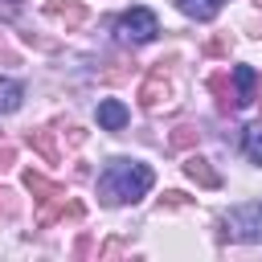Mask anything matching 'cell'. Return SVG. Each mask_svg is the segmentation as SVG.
Masks as SVG:
<instances>
[{
  "label": "cell",
  "instance_id": "obj_1",
  "mask_svg": "<svg viewBox=\"0 0 262 262\" xmlns=\"http://www.w3.org/2000/svg\"><path fill=\"white\" fill-rule=\"evenodd\" d=\"M156 184V172L143 160H111L98 172V201L102 205H135Z\"/></svg>",
  "mask_w": 262,
  "mask_h": 262
},
{
  "label": "cell",
  "instance_id": "obj_2",
  "mask_svg": "<svg viewBox=\"0 0 262 262\" xmlns=\"http://www.w3.org/2000/svg\"><path fill=\"white\" fill-rule=\"evenodd\" d=\"M221 242H262V201L233 205L221 217Z\"/></svg>",
  "mask_w": 262,
  "mask_h": 262
},
{
  "label": "cell",
  "instance_id": "obj_3",
  "mask_svg": "<svg viewBox=\"0 0 262 262\" xmlns=\"http://www.w3.org/2000/svg\"><path fill=\"white\" fill-rule=\"evenodd\" d=\"M156 33H160V20H156V12L151 8H143V4H135V8H127L119 20H115V37L123 41V45H147V41H156Z\"/></svg>",
  "mask_w": 262,
  "mask_h": 262
},
{
  "label": "cell",
  "instance_id": "obj_4",
  "mask_svg": "<svg viewBox=\"0 0 262 262\" xmlns=\"http://www.w3.org/2000/svg\"><path fill=\"white\" fill-rule=\"evenodd\" d=\"M45 16L66 25V33H70V29H78L86 20V4L82 0H45Z\"/></svg>",
  "mask_w": 262,
  "mask_h": 262
},
{
  "label": "cell",
  "instance_id": "obj_5",
  "mask_svg": "<svg viewBox=\"0 0 262 262\" xmlns=\"http://www.w3.org/2000/svg\"><path fill=\"white\" fill-rule=\"evenodd\" d=\"M168 94H172V82L164 78V70L156 66L147 78H143V86H139V102L147 106V111H156L160 102H168Z\"/></svg>",
  "mask_w": 262,
  "mask_h": 262
},
{
  "label": "cell",
  "instance_id": "obj_6",
  "mask_svg": "<svg viewBox=\"0 0 262 262\" xmlns=\"http://www.w3.org/2000/svg\"><path fill=\"white\" fill-rule=\"evenodd\" d=\"M184 176H188L192 184H201V188H221V172H217L209 160H201V156H188V160H184Z\"/></svg>",
  "mask_w": 262,
  "mask_h": 262
},
{
  "label": "cell",
  "instance_id": "obj_7",
  "mask_svg": "<svg viewBox=\"0 0 262 262\" xmlns=\"http://www.w3.org/2000/svg\"><path fill=\"white\" fill-rule=\"evenodd\" d=\"M98 127L102 131H123L127 127V106L119 98H102L98 102Z\"/></svg>",
  "mask_w": 262,
  "mask_h": 262
},
{
  "label": "cell",
  "instance_id": "obj_8",
  "mask_svg": "<svg viewBox=\"0 0 262 262\" xmlns=\"http://www.w3.org/2000/svg\"><path fill=\"white\" fill-rule=\"evenodd\" d=\"M25 188H29V192H33V196H37L41 205H49V201H57V196H66V192H61V188H57L53 180H45V176H41V172H33V168L25 172Z\"/></svg>",
  "mask_w": 262,
  "mask_h": 262
},
{
  "label": "cell",
  "instance_id": "obj_9",
  "mask_svg": "<svg viewBox=\"0 0 262 262\" xmlns=\"http://www.w3.org/2000/svg\"><path fill=\"white\" fill-rule=\"evenodd\" d=\"M229 74H233V86H237V94H233V98H237V106L254 102V82H258V74H254L250 66H233Z\"/></svg>",
  "mask_w": 262,
  "mask_h": 262
},
{
  "label": "cell",
  "instance_id": "obj_10",
  "mask_svg": "<svg viewBox=\"0 0 262 262\" xmlns=\"http://www.w3.org/2000/svg\"><path fill=\"white\" fill-rule=\"evenodd\" d=\"M20 102H25V86L16 78H0V115L20 111Z\"/></svg>",
  "mask_w": 262,
  "mask_h": 262
},
{
  "label": "cell",
  "instance_id": "obj_11",
  "mask_svg": "<svg viewBox=\"0 0 262 262\" xmlns=\"http://www.w3.org/2000/svg\"><path fill=\"white\" fill-rule=\"evenodd\" d=\"M176 4H180V12L192 16V20H213V16L221 12V0H176Z\"/></svg>",
  "mask_w": 262,
  "mask_h": 262
},
{
  "label": "cell",
  "instance_id": "obj_12",
  "mask_svg": "<svg viewBox=\"0 0 262 262\" xmlns=\"http://www.w3.org/2000/svg\"><path fill=\"white\" fill-rule=\"evenodd\" d=\"M242 151H246L254 164H262V119L250 123V127L242 131Z\"/></svg>",
  "mask_w": 262,
  "mask_h": 262
},
{
  "label": "cell",
  "instance_id": "obj_13",
  "mask_svg": "<svg viewBox=\"0 0 262 262\" xmlns=\"http://www.w3.org/2000/svg\"><path fill=\"white\" fill-rule=\"evenodd\" d=\"M29 147H37L45 160H57V147H53V135H49V127H37V131H29Z\"/></svg>",
  "mask_w": 262,
  "mask_h": 262
},
{
  "label": "cell",
  "instance_id": "obj_14",
  "mask_svg": "<svg viewBox=\"0 0 262 262\" xmlns=\"http://www.w3.org/2000/svg\"><path fill=\"white\" fill-rule=\"evenodd\" d=\"M192 143H196V127H188V123H184V127H176V131H172V147H192Z\"/></svg>",
  "mask_w": 262,
  "mask_h": 262
},
{
  "label": "cell",
  "instance_id": "obj_15",
  "mask_svg": "<svg viewBox=\"0 0 262 262\" xmlns=\"http://www.w3.org/2000/svg\"><path fill=\"white\" fill-rule=\"evenodd\" d=\"M209 90L217 94V102H221V111H225V106H229V90H225V74H213V78H209Z\"/></svg>",
  "mask_w": 262,
  "mask_h": 262
},
{
  "label": "cell",
  "instance_id": "obj_16",
  "mask_svg": "<svg viewBox=\"0 0 262 262\" xmlns=\"http://www.w3.org/2000/svg\"><path fill=\"white\" fill-rule=\"evenodd\" d=\"M205 53H225V37H213V41L205 45Z\"/></svg>",
  "mask_w": 262,
  "mask_h": 262
},
{
  "label": "cell",
  "instance_id": "obj_17",
  "mask_svg": "<svg viewBox=\"0 0 262 262\" xmlns=\"http://www.w3.org/2000/svg\"><path fill=\"white\" fill-rule=\"evenodd\" d=\"M0 16H12V4L8 0H0Z\"/></svg>",
  "mask_w": 262,
  "mask_h": 262
},
{
  "label": "cell",
  "instance_id": "obj_18",
  "mask_svg": "<svg viewBox=\"0 0 262 262\" xmlns=\"http://www.w3.org/2000/svg\"><path fill=\"white\" fill-rule=\"evenodd\" d=\"M258 4H262V0H258Z\"/></svg>",
  "mask_w": 262,
  "mask_h": 262
}]
</instances>
